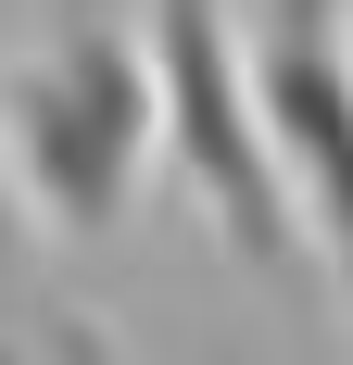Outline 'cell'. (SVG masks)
<instances>
[{
  "instance_id": "1",
  "label": "cell",
  "mask_w": 353,
  "mask_h": 365,
  "mask_svg": "<svg viewBox=\"0 0 353 365\" xmlns=\"http://www.w3.org/2000/svg\"><path fill=\"white\" fill-rule=\"evenodd\" d=\"M0 151H13V189H26L51 227L114 240V227L139 215L151 151H164V63H151V26H126L114 0H89L26 76H0Z\"/></svg>"
},
{
  "instance_id": "2",
  "label": "cell",
  "mask_w": 353,
  "mask_h": 365,
  "mask_svg": "<svg viewBox=\"0 0 353 365\" xmlns=\"http://www.w3.org/2000/svg\"><path fill=\"white\" fill-rule=\"evenodd\" d=\"M151 63H164V164L202 189L214 240L240 264H290L316 227L290 202L278 164V113H265V51H240V13L227 0H139Z\"/></svg>"
},
{
  "instance_id": "3",
  "label": "cell",
  "mask_w": 353,
  "mask_h": 365,
  "mask_svg": "<svg viewBox=\"0 0 353 365\" xmlns=\"http://www.w3.org/2000/svg\"><path fill=\"white\" fill-rule=\"evenodd\" d=\"M265 113H278L290 202H303L328 277L353 302V51H341V26H265Z\"/></svg>"
},
{
  "instance_id": "4",
  "label": "cell",
  "mask_w": 353,
  "mask_h": 365,
  "mask_svg": "<svg viewBox=\"0 0 353 365\" xmlns=\"http://www.w3.org/2000/svg\"><path fill=\"white\" fill-rule=\"evenodd\" d=\"M0 365H89V353H51V328H26V315H0Z\"/></svg>"
},
{
  "instance_id": "5",
  "label": "cell",
  "mask_w": 353,
  "mask_h": 365,
  "mask_svg": "<svg viewBox=\"0 0 353 365\" xmlns=\"http://www.w3.org/2000/svg\"><path fill=\"white\" fill-rule=\"evenodd\" d=\"M265 13H278V26H341L353 0H265Z\"/></svg>"
}]
</instances>
